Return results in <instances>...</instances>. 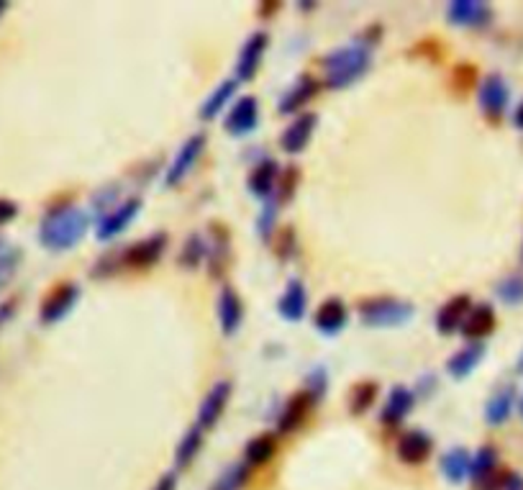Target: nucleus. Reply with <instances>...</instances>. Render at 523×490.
Returning <instances> with one entry per match:
<instances>
[{
    "mask_svg": "<svg viewBox=\"0 0 523 490\" xmlns=\"http://www.w3.org/2000/svg\"><path fill=\"white\" fill-rule=\"evenodd\" d=\"M310 391H313L316 398H318L321 393H326V375H324V369H316V372L310 375Z\"/></svg>",
    "mask_w": 523,
    "mask_h": 490,
    "instance_id": "obj_37",
    "label": "nucleus"
},
{
    "mask_svg": "<svg viewBox=\"0 0 523 490\" xmlns=\"http://www.w3.org/2000/svg\"><path fill=\"white\" fill-rule=\"evenodd\" d=\"M275 214H277V203L267 200V208H264V214L260 216V231H262V237H264V239H267V237H269V231H272Z\"/></svg>",
    "mask_w": 523,
    "mask_h": 490,
    "instance_id": "obj_34",
    "label": "nucleus"
},
{
    "mask_svg": "<svg viewBox=\"0 0 523 490\" xmlns=\"http://www.w3.org/2000/svg\"><path fill=\"white\" fill-rule=\"evenodd\" d=\"M431 447H433V441H431L428 434H424V432H408L398 441V457L405 465H421V463L428 460Z\"/></svg>",
    "mask_w": 523,
    "mask_h": 490,
    "instance_id": "obj_15",
    "label": "nucleus"
},
{
    "mask_svg": "<svg viewBox=\"0 0 523 490\" xmlns=\"http://www.w3.org/2000/svg\"><path fill=\"white\" fill-rule=\"evenodd\" d=\"M316 128V113H301L295 121L287 126L280 136V147L285 149L287 154H298L308 147L310 134Z\"/></svg>",
    "mask_w": 523,
    "mask_h": 490,
    "instance_id": "obj_9",
    "label": "nucleus"
},
{
    "mask_svg": "<svg viewBox=\"0 0 523 490\" xmlns=\"http://www.w3.org/2000/svg\"><path fill=\"white\" fill-rule=\"evenodd\" d=\"M203 149H206V136L203 134H195L191 136L183 149L177 152V157L172 159V165H169V170H167V185L169 188H175V185H180L183 180H185V175L195 167V162L200 159V154H203Z\"/></svg>",
    "mask_w": 523,
    "mask_h": 490,
    "instance_id": "obj_4",
    "label": "nucleus"
},
{
    "mask_svg": "<svg viewBox=\"0 0 523 490\" xmlns=\"http://www.w3.org/2000/svg\"><path fill=\"white\" fill-rule=\"evenodd\" d=\"M482 354H485V344H480V342L467 344L464 349H459V352L454 354L447 368H449V372H452L454 377H467V375L480 365Z\"/></svg>",
    "mask_w": 523,
    "mask_h": 490,
    "instance_id": "obj_24",
    "label": "nucleus"
},
{
    "mask_svg": "<svg viewBox=\"0 0 523 490\" xmlns=\"http://www.w3.org/2000/svg\"><path fill=\"white\" fill-rule=\"evenodd\" d=\"M167 246V234H154L149 239H144L139 245L129 246L123 254V262L131 268H149L160 260V254L165 252Z\"/></svg>",
    "mask_w": 523,
    "mask_h": 490,
    "instance_id": "obj_10",
    "label": "nucleus"
},
{
    "mask_svg": "<svg viewBox=\"0 0 523 490\" xmlns=\"http://www.w3.org/2000/svg\"><path fill=\"white\" fill-rule=\"evenodd\" d=\"M503 488L505 490H523V480L519 475H508L505 478V483H503Z\"/></svg>",
    "mask_w": 523,
    "mask_h": 490,
    "instance_id": "obj_39",
    "label": "nucleus"
},
{
    "mask_svg": "<svg viewBox=\"0 0 523 490\" xmlns=\"http://www.w3.org/2000/svg\"><path fill=\"white\" fill-rule=\"evenodd\" d=\"M244 319V308H241V298L231 288H223L218 295V321L223 334H234Z\"/></svg>",
    "mask_w": 523,
    "mask_h": 490,
    "instance_id": "obj_17",
    "label": "nucleus"
},
{
    "mask_svg": "<svg viewBox=\"0 0 523 490\" xmlns=\"http://www.w3.org/2000/svg\"><path fill=\"white\" fill-rule=\"evenodd\" d=\"M77 298H80V288L72 285V283H65V285L54 288L44 298V303H42V321L44 323H57L62 316L70 314L72 306L77 303Z\"/></svg>",
    "mask_w": 523,
    "mask_h": 490,
    "instance_id": "obj_6",
    "label": "nucleus"
},
{
    "mask_svg": "<svg viewBox=\"0 0 523 490\" xmlns=\"http://www.w3.org/2000/svg\"><path fill=\"white\" fill-rule=\"evenodd\" d=\"M249 480V465L246 463H238V465H231L218 480L214 483L211 490H241Z\"/></svg>",
    "mask_w": 523,
    "mask_h": 490,
    "instance_id": "obj_31",
    "label": "nucleus"
},
{
    "mask_svg": "<svg viewBox=\"0 0 523 490\" xmlns=\"http://www.w3.org/2000/svg\"><path fill=\"white\" fill-rule=\"evenodd\" d=\"M200 257H203V245L198 242V237H192L191 242H188V246H185V254H183V262L185 265H198L200 262Z\"/></svg>",
    "mask_w": 523,
    "mask_h": 490,
    "instance_id": "obj_35",
    "label": "nucleus"
},
{
    "mask_svg": "<svg viewBox=\"0 0 523 490\" xmlns=\"http://www.w3.org/2000/svg\"><path fill=\"white\" fill-rule=\"evenodd\" d=\"M177 488V480H175V475H165L157 486H154V490H175Z\"/></svg>",
    "mask_w": 523,
    "mask_h": 490,
    "instance_id": "obj_38",
    "label": "nucleus"
},
{
    "mask_svg": "<svg viewBox=\"0 0 523 490\" xmlns=\"http://www.w3.org/2000/svg\"><path fill=\"white\" fill-rule=\"evenodd\" d=\"M321 65L326 70L329 88H344V85H352L357 77L367 73V67H370V50L362 47V44H349V47H341V50L332 51Z\"/></svg>",
    "mask_w": 523,
    "mask_h": 490,
    "instance_id": "obj_2",
    "label": "nucleus"
},
{
    "mask_svg": "<svg viewBox=\"0 0 523 490\" xmlns=\"http://www.w3.org/2000/svg\"><path fill=\"white\" fill-rule=\"evenodd\" d=\"M447 19L457 26H482L490 21V8L477 0H454L447 8Z\"/></svg>",
    "mask_w": 523,
    "mask_h": 490,
    "instance_id": "obj_13",
    "label": "nucleus"
},
{
    "mask_svg": "<svg viewBox=\"0 0 523 490\" xmlns=\"http://www.w3.org/2000/svg\"><path fill=\"white\" fill-rule=\"evenodd\" d=\"M498 295L511 306L523 303V275H513V277L503 280L498 285Z\"/></svg>",
    "mask_w": 523,
    "mask_h": 490,
    "instance_id": "obj_33",
    "label": "nucleus"
},
{
    "mask_svg": "<svg viewBox=\"0 0 523 490\" xmlns=\"http://www.w3.org/2000/svg\"><path fill=\"white\" fill-rule=\"evenodd\" d=\"M513 401H516V391L508 385V388H503L498 391L490 401H488V408H485V418L493 424V426H498L503 424L505 418L511 416V411H513Z\"/></svg>",
    "mask_w": 523,
    "mask_h": 490,
    "instance_id": "obj_26",
    "label": "nucleus"
},
{
    "mask_svg": "<svg viewBox=\"0 0 523 490\" xmlns=\"http://www.w3.org/2000/svg\"><path fill=\"white\" fill-rule=\"evenodd\" d=\"M234 90H237V82H234V80H226V82H221L214 93H211V98L203 103V108H200V116H203L206 121L215 119V116L221 113V108L226 105V100L234 96Z\"/></svg>",
    "mask_w": 523,
    "mask_h": 490,
    "instance_id": "obj_28",
    "label": "nucleus"
},
{
    "mask_svg": "<svg viewBox=\"0 0 523 490\" xmlns=\"http://www.w3.org/2000/svg\"><path fill=\"white\" fill-rule=\"evenodd\" d=\"M496 329V311L490 306H477L467 314V319L462 323V331L467 339H482Z\"/></svg>",
    "mask_w": 523,
    "mask_h": 490,
    "instance_id": "obj_20",
    "label": "nucleus"
},
{
    "mask_svg": "<svg viewBox=\"0 0 523 490\" xmlns=\"http://www.w3.org/2000/svg\"><path fill=\"white\" fill-rule=\"evenodd\" d=\"M470 475L475 478L477 490H498L503 488L505 478L498 480V455L493 447H482L472 460Z\"/></svg>",
    "mask_w": 523,
    "mask_h": 490,
    "instance_id": "obj_5",
    "label": "nucleus"
},
{
    "mask_svg": "<svg viewBox=\"0 0 523 490\" xmlns=\"http://www.w3.org/2000/svg\"><path fill=\"white\" fill-rule=\"evenodd\" d=\"M347 326V308L339 298L326 300L318 311H316V329L324 334H336L339 329Z\"/></svg>",
    "mask_w": 523,
    "mask_h": 490,
    "instance_id": "obj_19",
    "label": "nucleus"
},
{
    "mask_svg": "<svg viewBox=\"0 0 523 490\" xmlns=\"http://www.w3.org/2000/svg\"><path fill=\"white\" fill-rule=\"evenodd\" d=\"M275 180H277V165H275L272 159H264L260 167L252 172V177H249V188H252V193H254V196L262 198L272 191Z\"/></svg>",
    "mask_w": 523,
    "mask_h": 490,
    "instance_id": "obj_30",
    "label": "nucleus"
},
{
    "mask_svg": "<svg viewBox=\"0 0 523 490\" xmlns=\"http://www.w3.org/2000/svg\"><path fill=\"white\" fill-rule=\"evenodd\" d=\"M19 214V206L8 198H0V223H8V221L16 219Z\"/></svg>",
    "mask_w": 523,
    "mask_h": 490,
    "instance_id": "obj_36",
    "label": "nucleus"
},
{
    "mask_svg": "<svg viewBox=\"0 0 523 490\" xmlns=\"http://www.w3.org/2000/svg\"><path fill=\"white\" fill-rule=\"evenodd\" d=\"M203 429L200 426H192L191 432L183 437V441L177 444V455H175V463L177 467L183 470V467H188L195 460V455L200 452V447H203V434H200Z\"/></svg>",
    "mask_w": 523,
    "mask_h": 490,
    "instance_id": "obj_29",
    "label": "nucleus"
},
{
    "mask_svg": "<svg viewBox=\"0 0 523 490\" xmlns=\"http://www.w3.org/2000/svg\"><path fill=\"white\" fill-rule=\"evenodd\" d=\"M410 408H413V393L405 391V388H393L380 418L385 424H401L410 414Z\"/></svg>",
    "mask_w": 523,
    "mask_h": 490,
    "instance_id": "obj_23",
    "label": "nucleus"
},
{
    "mask_svg": "<svg viewBox=\"0 0 523 490\" xmlns=\"http://www.w3.org/2000/svg\"><path fill=\"white\" fill-rule=\"evenodd\" d=\"M88 231V216L85 211L74 208V206H62L57 211H51L47 219L42 221L39 229V239L47 249L62 252V249H72L80 245V239Z\"/></svg>",
    "mask_w": 523,
    "mask_h": 490,
    "instance_id": "obj_1",
    "label": "nucleus"
},
{
    "mask_svg": "<svg viewBox=\"0 0 523 490\" xmlns=\"http://www.w3.org/2000/svg\"><path fill=\"white\" fill-rule=\"evenodd\" d=\"M470 470H472V457H470L467 449H462V447H457V449L447 452V455L441 457V472H444V478L452 480V483H462V480L470 475Z\"/></svg>",
    "mask_w": 523,
    "mask_h": 490,
    "instance_id": "obj_25",
    "label": "nucleus"
},
{
    "mask_svg": "<svg viewBox=\"0 0 523 490\" xmlns=\"http://www.w3.org/2000/svg\"><path fill=\"white\" fill-rule=\"evenodd\" d=\"M375 398H378V385L375 383H359L357 388L352 391V414H364L372 403H375Z\"/></svg>",
    "mask_w": 523,
    "mask_h": 490,
    "instance_id": "obj_32",
    "label": "nucleus"
},
{
    "mask_svg": "<svg viewBox=\"0 0 523 490\" xmlns=\"http://www.w3.org/2000/svg\"><path fill=\"white\" fill-rule=\"evenodd\" d=\"M513 123H516L519 128H523V103L519 105V111H516V119H513Z\"/></svg>",
    "mask_w": 523,
    "mask_h": 490,
    "instance_id": "obj_41",
    "label": "nucleus"
},
{
    "mask_svg": "<svg viewBox=\"0 0 523 490\" xmlns=\"http://www.w3.org/2000/svg\"><path fill=\"white\" fill-rule=\"evenodd\" d=\"M470 303H472L470 295H457L449 303H444L441 311H439V316H436V329H439L441 334H452L457 329H462L467 314L472 311Z\"/></svg>",
    "mask_w": 523,
    "mask_h": 490,
    "instance_id": "obj_16",
    "label": "nucleus"
},
{
    "mask_svg": "<svg viewBox=\"0 0 523 490\" xmlns=\"http://www.w3.org/2000/svg\"><path fill=\"white\" fill-rule=\"evenodd\" d=\"M516 368H519V372H523V352L521 357H519V365H516Z\"/></svg>",
    "mask_w": 523,
    "mask_h": 490,
    "instance_id": "obj_43",
    "label": "nucleus"
},
{
    "mask_svg": "<svg viewBox=\"0 0 523 490\" xmlns=\"http://www.w3.org/2000/svg\"><path fill=\"white\" fill-rule=\"evenodd\" d=\"M508 98H511V93H508V85L503 82L500 74L485 77V82L480 88V105H482V111L488 116L498 119L500 113L505 111V105H508Z\"/></svg>",
    "mask_w": 523,
    "mask_h": 490,
    "instance_id": "obj_8",
    "label": "nucleus"
},
{
    "mask_svg": "<svg viewBox=\"0 0 523 490\" xmlns=\"http://www.w3.org/2000/svg\"><path fill=\"white\" fill-rule=\"evenodd\" d=\"M310 408V395L308 393H295L290 401H287L285 411H283V416L277 421V429L287 434V432H293V429H298L301 424H303V418L308 414Z\"/></svg>",
    "mask_w": 523,
    "mask_h": 490,
    "instance_id": "obj_22",
    "label": "nucleus"
},
{
    "mask_svg": "<svg viewBox=\"0 0 523 490\" xmlns=\"http://www.w3.org/2000/svg\"><path fill=\"white\" fill-rule=\"evenodd\" d=\"M306 300H308V295H306L303 283L290 280L287 291L283 293V298H280V303H277V311H280L287 321H301L303 319V314H306Z\"/></svg>",
    "mask_w": 523,
    "mask_h": 490,
    "instance_id": "obj_21",
    "label": "nucleus"
},
{
    "mask_svg": "<svg viewBox=\"0 0 523 490\" xmlns=\"http://www.w3.org/2000/svg\"><path fill=\"white\" fill-rule=\"evenodd\" d=\"M267 44H269L267 34H254V36L244 44V50H241V54H238V65H237L238 80H252V77L257 74Z\"/></svg>",
    "mask_w": 523,
    "mask_h": 490,
    "instance_id": "obj_14",
    "label": "nucleus"
},
{
    "mask_svg": "<svg viewBox=\"0 0 523 490\" xmlns=\"http://www.w3.org/2000/svg\"><path fill=\"white\" fill-rule=\"evenodd\" d=\"M142 211V200H137V198H131V200H126L121 208H116L113 214H108L105 219L100 221V226H98V239H111V237H119L121 231L134 221V216Z\"/></svg>",
    "mask_w": 523,
    "mask_h": 490,
    "instance_id": "obj_12",
    "label": "nucleus"
},
{
    "mask_svg": "<svg viewBox=\"0 0 523 490\" xmlns=\"http://www.w3.org/2000/svg\"><path fill=\"white\" fill-rule=\"evenodd\" d=\"M521 414H523V401H521Z\"/></svg>",
    "mask_w": 523,
    "mask_h": 490,
    "instance_id": "obj_44",
    "label": "nucleus"
},
{
    "mask_svg": "<svg viewBox=\"0 0 523 490\" xmlns=\"http://www.w3.org/2000/svg\"><path fill=\"white\" fill-rule=\"evenodd\" d=\"M11 270H13V262L11 260H0V285L5 283V277L11 275Z\"/></svg>",
    "mask_w": 523,
    "mask_h": 490,
    "instance_id": "obj_40",
    "label": "nucleus"
},
{
    "mask_svg": "<svg viewBox=\"0 0 523 490\" xmlns=\"http://www.w3.org/2000/svg\"><path fill=\"white\" fill-rule=\"evenodd\" d=\"M5 11H8V3H3V0H0V16H3Z\"/></svg>",
    "mask_w": 523,
    "mask_h": 490,
    "instance_id": "obj_42",
    "label": "nucleus"
},
{
    "mask_svg": "<svg viewBox=\"0 0 523 490\" xmlns=\"http://www.w3.org/2000/svg\"><path fill=\"white\" fill-rule=\"evenodd\" d=\"M257 119H260V105L252 96H244L238 100L237 105L231 108L229 119H226V131L234 134V136H241V134H249L254 126H257Z\"/></svg>",
    "mask_w": 523,
    "mask_h": 490,
    "instance_id": "obj_11",
    "label": "nucleus"
},
{
    "mask_svg": "<svg viewBox=\"0 0 523 490\" xmlns=\"http://www.w3.org/2000/svg\"><path fill=\"white\" fill-rule=\"evenodd\" d=\"M318 80H313L310 74H303L290 90H287L285 96H283V100H280V113H295L303 103H308L316 93H318Z\"/></svg>",
    "mask_w": 523,
    "mask_h": 490,
    "instance_id": "obj_18",
    "label": "nucleus"
},
{
    "mask_svg": "<svg viewBox=\"0 0 523 490\" xmlns=\"http://www.w3.org/2000/svg\"><path fill=\"white\" fill-rule=\"evenodd\" d=\"M229 398H231V383L229 380L215 383L214 388L208 391V395L203 398L200 408H198V426L200 429H211L215 421L221 418V414L226 411Z\"/></svg>",
    "mask_w": 523,
    "mask_h": 490,
    "instance_id": "obj_7",
    "label": "nucleus"
},
{
    "mask_svg": "<svg viewBox=\"0 0 523 490\" xmlns=\"http://www.w3.org/2000/svg\"><path fill=\"white\" fill-rule=\"evenodd\" d=\"M413 316V306L393 298H380V300H367L359 306V319L367 326H401Z\"/></svg>",
    "mask_w": 523,
    "mask_h": 490,
    "instance_id": "obj_3",
    "label": "nucleus"
},
{
    "mask_svg": "<svg viewBox=\"0 0 523 490\" xmlns=\"http://www.w3.org/2000/svg\"><path fill=\"white\" fill-rule=\"evenodd\" d=\"M275 449H277V439H275L272 434H260V437H254V439L246 444V452H244L246 465H267V463L272 460Z\"/></svg>",
    "mask_w": 523,
    "mask_h": 490,
    "instance_id": "obj_27",
    "label": "nucleus"
}]
</instances>
